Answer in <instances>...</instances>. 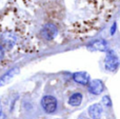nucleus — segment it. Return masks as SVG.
Segmentation results:
<instances>
[{"mask_svg":"<svg viewBox=\"0 0 120 119\" xmlns=\"http://www.w3.org/2000/svg\"><path fill=\"white\" fill-rule=\"evenodd\" d=\"M104 67L108 71L114 72L119 67V58L114 51H106V56L104 60Z\"/></svg>","mask_w":120,"mask_h":119,"instance_id":"nucleus-1","label":"nucleus"},{"mask_svg":"<svg viewBox=\"0 0 120 119\" xmlns=\"http://www.w3.org/2000/svg\"><path fill=\"white\" fill-rule=\"evenodd\" d=\"M41 107L48 114L54 113L57 110V99L51 95H46L41 99Z\"/></svg>","mask_w":120,"mask_h":119,"instance_id":"nucleus-2","label":"nucleus"},{"mask_svg":"<svg viewBox=\"0 0 120 119\" xmlns=\"http://www.w3.org/2000/svg\"><path fill=\"white\" fill-rule=\"evenodd\" d=\"M0 41H1L2 46L11 50V48L16 44L17 36H16V34L13 33V32H4V33H2L1 35H0Z\"/></svg>","mask_w":120,"mask_h":119,"instance_id":"nucleus-3","label":"nucleus"},{"mask_svg":"<svg viewBox=\"0 0 120 119\" xmlns=\"http://www.w3.org/2000/svg\"><path fill=\"white\" fill-rule=\"evenodd\" d=\"M58 35V29L53 23H46L41 29V36L45 40H52Z\"/></svg>","mask_w":120,"mask_h":119,"instance_id":"nucleus-4","label":"nucleus"},{"mask_svg":"<svg viewBox=\"0 0 120 119\" xmlns=\"http://www.w3.org/2000/svg\"><path fill=\"white\" fill-rule=\"evenodd\" d=\"M103 90H104V84L101 80L95 79V80H92V81L89 82V91L92 94L99 95L103 92Z\"/></svg>","mask_w":120,"mask_h":119,"instance_id":"nucleus-5","label":"nucleus"},{"mask_svg":"<svg viewBox=\"0 0 120 119\" xmlns=\"http://www.w3.org/2000/svg\"><path fill=\"white\" fill-rule=\"evenodd\" d=\"M18 73H19V67H16L11 69L10 71H8L5 74H3V75L0 77V86H5V84H8Z\"/></svg>","mask_w":120,"mask_h":119,"instance_id":"nucleus-6","label":"nucleus"},{"mask_svg":"<svg viewBox=\"0 0 120 119\" xmlns=\"http://www.w3.org/2000/svg\"><path fill=\"white\" fill-rule=\"evenodd\" d=\"M73 79L75 82L79 84H82V86H86L90 82V75L85 72H77L73 75Z\"/></svg>","mask_w":120,"mask_h":119,"instance_id":"nucleus-7","label":"nucleus"},{"mask_svg":"<svg viewBox=\"0 0 120 119\" xmlns=\"http://www.w3.org/2000/svg\"><path fill=\"white\" fill-rule=\"evenodd\" d=\"M87 112H89V115L92 119H100L102 114V108L99 103H95L89 108Z\"/></svg>","mask_w":120,"mask_h":119,"instance_id":"nucleus-8","label":"nucleus"},{"mask_svg":"<svg viewBox=\"0 0 120 119\" xmlns=\"http://www.w3.org/2000/svg\"><path fill=\"white\" fill-rule=\"evenodd\" d=\"M90 48L95 51H99V52H106L108 51V42L103 39H98L95 40L93 43H91Z\"/></svg>","mask_w":120,"mask_h":119,"instance_id":"nucleus-9","label":"nucleus"},{"mask_svg":"<svg viewBox=\"0 0 120 119\" xmlns=\"http://www.w3.org/2000/svg\"><path fill=\"white\" fill-rule=\"evenodd\" d=\"M82 102V94L81 93H74L68 98V104L72 107H78Z\"/></svg>","mask_w":120,"mask_h":119,"instance_id":"nucleus-10","label":"nucleus"},{"mask_svg":"<svg viewBox=\"0 0 120 119\" xmlns=\"http://www.w3.org/2000/svg\"><path fill=\"white\" fill-rule=\"evenodd\" d=\"M102 102H103V104L106 105V107H111V105H112V101H111L109 96H104L103 98H102Z\"/></svg>","mask_w":120,"mask_h":119,"instance_id":"nucleus-11","label":"nucleus"},{"mask_svg":"<svg viewBox=\"0 0 120 119\" xmlns=\"http://www.w3.org/2000/svg\"><path fill=\"white\" fill-rule=\"evenodd\" d=\"M3 57H4V48H3V46L0 44V61L3 59Z\"/></svg>","mask_w":120,"mask_h":119,"instance_id":"nucleus-12","label":"nucleus"},{"mask_svg":"<svg viewBox=\"0 0 120 119\" xmlns=\"http://www.w3.org/2000/svg\"><path fill=\"white\" fill-rule=\"evenodd\" d=\"M115 32H116V23L114 22V24L112 25V30H111V35H114Z\"/></svg>","mask_w":120,"mask_h":119,"instance_id":"nucleus-13","label":"nucleus"},{"mask_svg":"<svg viewBox=\"0 0 120 119\" xmlns=\"http://www.w3.org/2000/svg\"><path fill=\"white\" fill-rule=\"evenodd\" d=\"M2 116H4V115H3V113H2V108H1V103H0V118H1Z\"/></svg>","mask_w":120,"mask_h":119,"instance_id":"nucleus-14","label":"nucleus"}]
</instances>
